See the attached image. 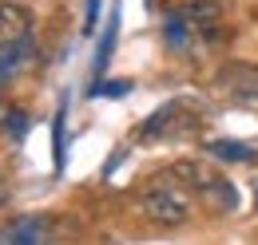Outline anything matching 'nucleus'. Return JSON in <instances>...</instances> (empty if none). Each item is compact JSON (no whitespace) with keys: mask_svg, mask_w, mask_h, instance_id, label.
Returning a JSON list of instances; mask_svg holds the SVG:
<instances>
[{"mask_svg":"<svg viewBox=\"0 0 258 245\" xmlns=\"http://www.w3.org/2000/svg\"><path fill=\"white\" fill-rule=\"evenodd\" d=\"M195 122H199V115H195L187 103H167V107H159L151 119L143 122L139 139L143 143H167V139H179V135L195 131Z\"/></svg>","mask_w":258,"mask_h":245,"instance_id":"obj_2","label":"nucleus"},{"mask_svg":"<svg viewBox=\"0 0 258 245\" xmlns=\"http://www.w3.org/2000/svg\"><path fill=\"white\" fill-rule=\"evenodd\" d=\"M139 206H143V217L155 221V225H183L187 214H191L187 198H183L179 190H171V186H155V190H147V194L139 198Z\"/></svg>","mask_w":258,"mask_h":245,"instance_id":"obj_3","label":"nucleus"},{"mask_svg":"<svg viewBox=\"0 0 258 245\" xmlns=\"http://www.w3.org/2000/svg\"><path fill=\"white\" fill-rule=\"evenodd\" d=\"M32 32V12L16 0H4L0 4V40H16V36H28Z\"/></svg>","mask_w":258,"mask_h":245,"instance_id":"obj_6","label":"nucleus"},{"mask_svg":"<svg viewBox=\"0 0 258 245\" xmlns=\"http://www.w3.org/2000/svg\"><path fill=\"white\" fill-rule=\"evenodd\" d=\"M115 32H119V8L111 12V20H107V32H103V40H99L96 71H103V67H107V60H111V52H115Z\"/></svg>","mask_w":258,"mask_h":245,"instance_id":"obj_11","label":"nucleus"},{"mask_svg":"<svg viewBox=\"0 0 258 245\" xmlns=\"http://www.w3.org/2000/svg\"><path fill=\"white\" fill-rule=\"evenodd\" d=\"M24 131H28V115H24V111H16V115H8V135H12V139H20Z\"/></svg>","mask_w":258,"mask_h":245,"instance_id":"obj_12","label":"nucleus"},{"mask_svg":"<svg viewBox=\"0 0 258 245\" xmlns=\"http://www.w3.org/2000/svg\"><path fill=\"white\" fill-rule=\"evenodd\" d=\"M56 162H64V107L56 115Z\"/></svg>","mask_w":258,"mask_h":245,"instance_id":"obj_14","label":"nucleus"},{"mask_svg":"<svg viewBox=\"0 0 258 245\" xmlns=\"http://www.w3.org/2000/svg\"><path fill=\"white\" fill-rule=\"evenodd\" d=\"M131 83H96L92 87V95H127Z\"/></svg>","mask_w":258,"mask_h":245,"instance_id":"obj_13","label":"nucleus"},{"mask_svg":"<svg viewBox=\"0 0 258 245\" xmlns=\"http://www.w3.org/2000/svg\"><path fill=\"white\" fill-rule=\"evenodd\" d=\"M179 12H183V20H187L191 28H203V32L219 28V20H223V4H219V0H191V4H183Z\"/></svg>","mask_w":258,"mask_h":245,"instance_id":"obj_7","label":"nucleus"},{"mask_svg":"<svg viewBox=\"0 0 258 245\" xmlns=\"http://www.w3.org/2000/svg\"><path fill=\"white\" fill-rule=\"evenodd\" d=\"M167 44H171V52H187L191 48V24L183 20V12L167 16Z\"/></svg>","mask_w":258,"mask_h":245,"instance_id":"obj_10","label":"nucleus"},{"mask_svg":"<svg viewBox=\"0 0 258 245\" xmlns=\"http://www.w3.org/2000/svg\"><path fill=\"white\" fill-rule=\"evenodd\" d=\"M96 16H99V0H88V16H84V32L96 28Z\"/></svg>","mask_w":258,"mask_h":245,"instance_id":"obj_16","label":"nucleus"},{"mask_svg":"<svg viewBox=\"0 0 258 245\" xmlns=\"http://www.w3.org/2000/svg\"><path fill=\"white\" fill-rule=\"evenodd\" d=\"M171 174H175V182H183L187 190L195 194H203L211 206H219V210H238V190L226 182L223 174H215L211 166H203V162H175L171 166Z\"/></svg>","mask_w":258,"mask_h":245,"instance_id":"obj_1","label":"nucleus"},{"mask_svg":"<svg viewBox=\"0 0 258 245\" xmlns=\"http://www.w3.org/2000/svg\"><path fill=\"white\" fill-rule=\"evenodd\" d=\"M28 60H32V32L16 40H0V83H8Z\"/></svg>","mask_w":258,"mask_h":245,"instance_id":"obj_5","label":"nucleus"},{"mask_svg":"<svg viewBox=\"0 0 258 245\" xmlns=\"http://www.w3.org/2000/svg\"><path fill=\"white\" fill-rule=\"evenodd\" d=\"M48 237V221L44 217H24V221H12L4 233H0V241H12V245H36Z\"/></svg>","mask_w":258,"mask_h":245,"instance_id":"obj_8","label":"nucleus"},{"mask_svg":"<svg viewBox=\"0 0 258 245\" xmlns=\"http://www.w3.org/2000/svg\"><path fill=\"white\" fill-rule=\"evenodd\" d=\"M219 79H223V87L234 99L258 103V63H226L223 71H219Z\"/></svg>","mask_w":258,"mask_h":245,"instance_id":"obj_4","label":"nucleus"},{"mask_svg":"<svg viewBox=\"0 0 258 245\" xmlns=\"http://www.w3.org/2000/svg\"><path fill=\"white\" fill-rule=\"evenodd\" d=\"M8 202H12V182H8V174L0 170V210H4Z\"/></svg>","mask_w":258,"mask_h":245,"instance_id":"obj_15","label":"nucleus"},{"mask_svg":"<svg viewBox=\"0 0 258 245\" xmlns=\"http://www.w3.org/2000/svg\"><path fill=\"white\" fill-rule=\"evenodd\" d=\"M207 151L223 162H254V151L246 143H234V139H215V143H207Z\"/></svg>","mask_w":258,"mask_h":245,"instance_id":"obj_9","label":"nucleus"}]
</instances>
